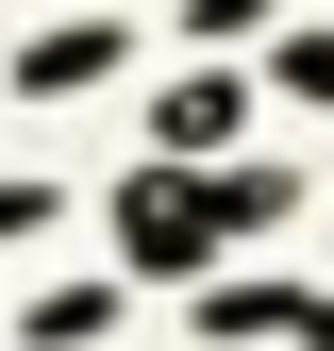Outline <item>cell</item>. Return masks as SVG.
I'll use <instances>...</instances> for the list:
<instances>
[{"label": "cell", "instance_id": "cell-2", "mask_svg": "<svg viewBox=\"0 0 334 351\" xmlns=\"http://www.w3.org/2000/svg\"><path fill=\"white\" fill-rule=\"evenodd\" d=\"M234 117H250V101H234V84H167V117H151V134H167V151H218V134H234Z\"/></svg>", "mask_w": 334, "mask_h": 351}, {"label": "cell", "instance_id": "cell-4", "mask_svg": "<svg viewBox=\"0 0 334 351\" xmlns=\"http://www.w3.org/2000/svg\"><path fill=\"white\" fill-rule=\"evenodd\" d=\"M284 84H301V101H334V34H301V51H284Z\"/></svg>", "mask_w": 334, "mask_h": 351}, {"label": "cell", "instance_id": "cell-3", "mask_svg": "<svg viewBox=\"0 0 334 351\" xmlns=\"http://www.w3.org/2000/svg\"><path fill=\"white\" fill-rule=\"evenodd\" d=\"M117 67V17H84V34H51V51H34V84H51V101H67V84H101Z\"/></svg>", "mask_w": 334, "mask_h": 351}, {"label": "cell", "instance_id": "cell-1", "mask_svg": "<svg viewBox=\"0 0 334 351\" xmlns=\"http://www.w3.org/2000/svg\"><path fill=\"white\" fill-rule=\"evenodd\" d=\"M250 217H284V184H134V251L151 268H201V251L250 234Z\"/></svg>", "mask_w": 334, "mask_h": 351}, {"label": "cell", "instance_id": "cell-5", "mask_svg": "<svg viewBox=\"0 0 334 351\" xmlns=\"http://www.w3.org/2000/svg\"><path fill=\"white\" fill-rule=\"evenodd\" d=\"M34 217H51V201H34V184H0V234H34Z\"/></svg>", "mask_w": 334, "mask_h": 351}]
</instances>
